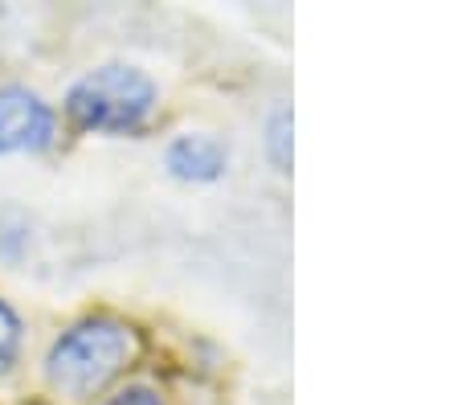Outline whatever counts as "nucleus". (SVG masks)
<instances>
[{"label":"nucleus","instance_id":"f257e3e1","mask_svg":"<svg viewBox=\"0 0 462 405\" xmlns=\"http://www.w3.org/2000/svg\"><path fill=\"white\" fill-rule=\"evenodd\" d=\"M148 336L119 311H82L50 336L42 353V385L61 405H98L140 369Z\"/></svg>","mask_w":462,"mask_h":405},{"label":"nucleus","instance_id":"f03ea898","mask_svg":"<svg viewBox=\"0 0 462 405\" xmlns=\"http://www.w3.org/2000/svg\"><path fill=\"white\" fill-rule=\"evenodd\" d=\"M61 127L98 140H140L160 115V82L135 62H98L61 95Z\"/></svg>","mask_w":462,"mask_h":405},{"label":"nucleus","instance_id":"7ed1b4c3","mask_svg":"<svg viewBox=\"0 0 462 405\" xmlns=\"http://www.w3.org/2000/svg\"><path fill=\"white\" fill-rule=\"evenodd\" d=\"M61 143L58 103L29 82H0V160L50 156Z\"/></svg>","mask_w":462,"mask_h":405},{"label":"nucleus","instance_id":"20e7f679","mask_svg":"<svg viewBox=\"0 0 462 405\" xmlns=\"http://www.w3.org/2000/svg\"><path fill=\"white\" fill-rule=\"evenodd\" d=\"M164 172L180 185H217L229 172V143L213 132H176L164 143Z\"/></svg>","mask_w":462,"mask_h":405},{"label":"nucleus","instance_id":"39448f33","mask_svg":"<svg viewBox=\"0 0 462 405\" xmlns=\"http://www.w3.org/2000/svg\"><path fill=\"white\" fill-rule=\"evenodd\" d=\"M25 344H29L25 316H21V308L9 295H0V385L21 373V364H25Z\"/></svg>","mask_w":462,"mask_h":405},{"label":"nucleus","instance_id":"423d86ee","mask_svg":"<svg viewBox=\"0 0 462 405\" xmlns=\"http://www.w3.org/2000/svg\"><path fill=\"white\" fill-rule=\"evenodd\" d=\"M262 143H266L271 168L287 177L291 164H295V111H291L287 103H279L266 115V135H262Z\"/></svg>","mask_w":462,"mask_h":405},{"label":"nucleus","instance_id":"0eeeda50","mask_svg":"<svg viewBox=\"0 0 462 405\" xmlns=\"http://www.w3.org/2000/svg\"><path fill=\"white\" fill-rule=\"evenodd\" d=\"M98 405H172V401H168V393L160 385H152V381H123V385L111 389Z\"/></svg>","mask_w":462,"mask_h":405}]
</instances>
